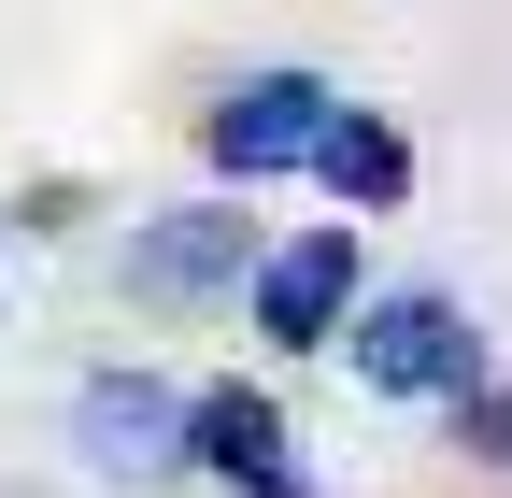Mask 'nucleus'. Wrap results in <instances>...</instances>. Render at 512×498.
<instances>
[{
    "mask_svg": "<svg viewBox=\"0 0 512 498\" xmlns=\"http://www.w3.org/2000/svg\"><path fill=\"white\" fill-rule=\"evenodd\" d=\"M328 114H342V86H328V72H299V57H256V72H228V86L200 100V157H214V185L313 171Z\"/></svg>",
    "mask_w": 512,
    "mask_h": 498,
    "instance_id": "nucleus-3",
    "label": "nucleus"
},
{
    "mask_svg": "<svg viewBox=\"0 0 512 498\" xmlns=\"http://www.w3.org/2000/svg\"><path fill=\"white\" fill-rule=\"evenodd\" d=\"M356 228H370V214H328V228H299V242H271V257H256L242 314H256V342H271V356H328V342L356 328V299H370Z\"/></svg>",
    "mask_w": 512,
    "mask_h": 498,
    "instance_id": "nucleus-5",
    "label": "nucleus"
},
{
    "mask_svg": "<svg viewBox=\"0 0 512 498\" xmlns=\"http://www.w3.org/2000/svg\"><path fill=\"white\" fill-rule=\"evenodd\" d=\"M313 185H328L342 214H399V200H413V143H399V114L342 100V114H328V143H313Z\"/></svg>",
    "mask_w": 512,
    "mask_h": 498,
    "instance_id": "nucleus-7",
    "label": "nucleus"
},
{
    "mask_svg": "<svg viewBox=\"0 0 512 498\" xmlns=\"http://www.w3.org/2000/svg\"><path fill=\"white\" fill-rule=\"evenodd\" d=\"M242 200H256V185H214V200L143 214V228H128V299H143V314H214V299H242L256 257H271Z\"/></svg>",
    "mask_w": 512,
    "mask_h": 498,
    "instance_id": "nucleus-2",
    "label": "nucleus"
},
{
    "mask_svg": "<svg viewBox=\"0 0 512 498\" xmlns=\"http://www.w3.org/2000/svg\"><path fill=\"white\" fill-rule=\"evenodd\" d=\"M441 427H456L470 470H512V385H498V370H470V385L441 399Z\"/></svg>",
    "mask_w": 512,
    "mask_h": 498,
    "instance_id": "nucleus-8",
    "label": "nucleus"
},
{
    "mask_svg": "<svg viewBox=\"0 0 512 498\" xmlns=\"http://www.w3.org/2000/svg\"><path fill=\"white\" fill-rule=\"evenodd\" d=\"M200 484H228V498H313V456H299V427H285V399L271 385H200Z\"/></svg>",
    "mask_w": 512,
    "mask_h": 498,
    "instance_id": "nucleus-6",
    "label": "nucleus"
},
{
    "mask_svg": "<svg viewBox=\"0 0 512 498\" xmlns=\"http://www.w3.org/2000/svg\"><path fill=\"white\" fill-rule=\"evenodd\" d=\"M72 456L100 484H185V470H200V385L86 370V385H72Z\"/></svg>",
    "mask_w": 512,
    "mask_h": 498,
    "instance_id": "nucleus-4",
    "label": "nucleus"
},
{
    "mask_svg": "<svg viewBox=\"0 0 512 498\" xmlns=\"http://www.w3.org/2000/svg\"><path fill=\"white\" fill-rule=\"evenodd\" d=\"M342 356H356V385H370V399H427V413L456 399L470 370H498L456 285H370V299H356V328H342Z\"/></svg>",
    "mask_w": 512,
    "mask_h": 498,
    "instance_id": "nucleus-1",
    "label": "nucleus"
}]
</instances>
